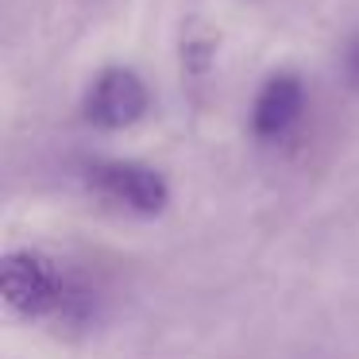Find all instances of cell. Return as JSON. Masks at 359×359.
I'll return each instance as SVG.
<instances>
[{
  "label": "cell",
  "mask_w": 359,
  "mask_h": 359,
  "mask_svg": "<svg viewBox=\"0 0 359 359\" xmlns=\"http://www.w3.org/2000/svg\"><path fill=\"white\" fill-rule=\"evenodd\" d=\"M86 178H89V186H93L101 197H109V201L140 212V217H155V212H163L166 201H170V186H166V178L155 170V166H143V163L104 158V163L89 166Z\"/></svg>",
  "instance_id": "obj_1"
},
{
  "label": "cell",
  "mask_w": 359,
  "mask_h": 359,
  "mask_svg": "<svg viewBox=\"0 0 359 359\" xmlns=\"http://www.w3.org/2000/svg\"><path fill=\"white\" fill-rule=\"evenodd\" d=\"M151 97L147 86L135 70L128 66H109V70L97 74V81L89 86L86 101H81V112L93 128H104V132H120V128H132L135 120H143Z\"/></svg>",
  "instance_id": "obj_2"
},
{
  "label": "cell",
  "mask_w": 359,
  "mask_h": 359,
  "mask_svg": "<svg viewBox=\"0 0 359 359\" xmlns=\"http://www.w3.org/2000/svg\"><path fill=\"white\" fill-rule=\"evenodd\" d=\"M62 282L66 278H58L50 259H43L39 251H12L4 259V271H0L4 302H8V309L24 313V317L55 313L58 302H62Z\"/></svg>",
  "instance_id": "obj_3"
},
{
  "label": "cell",
  "mask_w": 359,
  "mask_h": 359,
  "mask_svg": "<svg viewBox=\"0 0 359 359\" xmlns=\"http://www.w3.org/2000/svg\"><path fill=\"white\" fill-rule=\"evenodd\" d=\"M305 109V86L297 74H274L263 81L255 104H251V132L259 140H282L290 128L302 120Z\"/></svg>",
  "instance_id": "obj_4"
},
{
  "label": "cell",
  "mask_w": 359,
  "mask_h": 359,
  "mask_svg": "<svg viewBox=\"0 0 359 359\" xmlns=\"http://www.w3.org/2000/svg\"><path fill=\"white\" fill-rule=\"evenodd\" d=\"M340 70L351 86H359V35H351L348 47H344V58H340Z\"/></svg>",
  "instance_id": "obj_5"
}]
</instances>
